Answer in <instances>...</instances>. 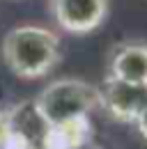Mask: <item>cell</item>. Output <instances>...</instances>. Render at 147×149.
Listing matches in <instances>:
<instances>
[{"label": "cell", "mask_w": 147, "mask_h": 149, "mask_svg": "<svg viewBox=\"0 0 147 149\" xmlns=\"http://www.w3.org/2000/svg\"><path fill=\"white\" fill-rule=\"evenodd\" d=\"M7 69L18 78H41L60 62V37L44 25L23 23L12 28L0 46Z\"/></svg>", "instance_id": "obj_1"}, {"label": "cell", "mask_w": 147, "mask_h": 149, "mask_svg": "<svg viewBox=\"0 0 147 149\" xmlns=\"http://www.w3.org/2000/svg\"><path fill=\"white\" fill-rule=\"evenodd\" d=\"M99 106V90L78 78H60L48 83L35 101L39 119L48 126L57 129L76 119H83L92 108Z\"/></svg>", "instance_id": "obj_2"}, {"label": "cell", "mask_w": 147, "mask_h": 149, "mask_svg": "<svg viewBox=\"0 0 147 149\" xmlns=\"http://www.w3.org/2000/svg\"><path fill=\"white\" fill-rule=\"evenodd\" d=\"M110 0H48V12L60 30L69 35H88L104 25Z\"/></svg>", "instance_id": "obj_3"}, {"label": "cell", "mask_w": 147, "mask_h": 149, "mask_svg": "<svg viewBox=\"0 0 147 149\" xmlns=\"http://www.w3.org/2000/svg\"><path fill=\"white\" fill-rule=\"evenodd\" d=\"M99 90V106L120 122H136L147 106V85H136L106 76Z\"/></svg>", "instance_id": "obj_4"}, {"label": "cell", "mask_w": 147, "mask_h": 149, "mask_svg": "<svg viewBox=\"0 0 147 149\" xmlns=\"http://www.w3.org/2000/svg\"><path fill=\"white\" fill-rule=\"evenodd\" d=\"M108 76L136 85H147V44L122 41L108 57Z\"/></svg>", "instance_id": "obj_5"}, {"label": "cell", "mask_w": 147, "mask_h": 149, "mask_svg": "<svg viewBox=\"0 0 147 149\" xmlns=\"http://www.w3.org/2000/svg\"><path fill=\"white\" fill-rule=\"evenodd\" d=\"M133 124H136L138 133H140V135H143V138L147 140V106L143 108V110H140V115L136 117V122H133Z\"/></svg>", "instance_id": "obj_6"}]
</instances>
